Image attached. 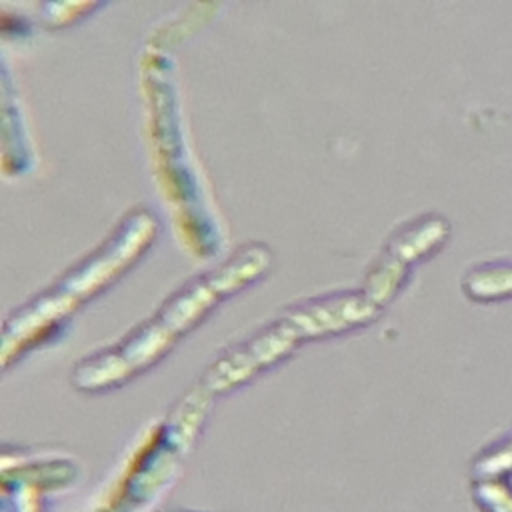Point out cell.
<instances>
[{
	"label": "cell",
	"mask_w": 512,
	"mask_h": 512,
	"mask_svg": "<svg viewBox=\"0 0 512 512\" xmlns=\"http://www.w3.org/2000/svg\"><path fill=\"white\" fill-rule=\"evenodd\" d=\"M468 296L478 300L502 298L512 294V262L492 260L472 266L462 280Z\"/></svg>",
	"instance_id": "6da1fadb"
}]
</instances>
